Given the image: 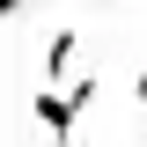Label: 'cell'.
<instances>
[{
    "mask_svg": "<svg viewBox=\"0 0 147 147\" xmlns=\"http://www.w3.org/2000/svg\"><path fill=\"white\" fill-rule=\"evenodd\" d=\"M22 15H30V0H7V22H22Z\"/></svg>",
    "mask_w": 147,
    "mask_h": 147,
    "instance_id": "obj_3",
    "label": "cell"
},
{
    "mask_svg": "<svg viewBox=\"0 0 147 147\" xmlns=\"http://www.w3.org/2000/svg\"><path fill=\"white\" fill-rule=\"evenodd\" d=\"M37 118H44V132L66 147L74 125H81V103H74V96H59V88H37Z\"/></svg>",
    "mask_w": 147,
    "mask_h": 147,
    "instance_id": "obj_1",
    "label": "cell"
},
{
    "mask_svg": "<svg viewBox=\"0 0 147 147\" xmlns=\"http://www.w3.org/2000/svg\"><path fill=\"white\" fill-rule=\"evenodd\" d=\"M74 52H81V30H52V44H44V81H66V66H74Z\"/></svg>",
    "mask_w": 147,
    "mask_h": 147,
    "instance_id": "obj_2",
    "label": "cell"
}]
</instances>
